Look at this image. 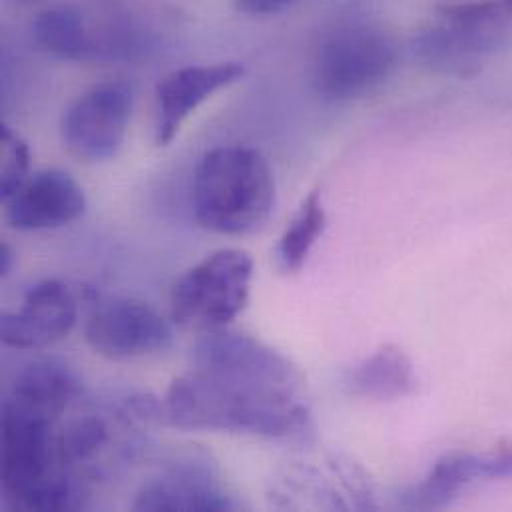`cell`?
Wrapping results in <instances>:
<instances>
[{
  "instance_id": "cell-1",
  "label": "cell",
  "mask_w": 512,
  "mask_h": 512,
  "mask_svg": "<svg viewBox=\"0 0 512 512\" xmlns=\"http://www.w3.org/2000/svg\"><path fill=\"white\" fill-rule=\"evenodd\" d=\"M162 423L186 431L238 433L277 441L305 439L311 413L301 391L192 369L162 399Z\"/></svg>"
},
{
  "instance_id": "cell-2",
  "label": "cell",
  "mask_w": 512,
  "mask_h": 512,
  "mask_svg": "<svg viewBox=\"0 0 512 512\" xmlns=\"http://www.w3.org/2000/svg\"><path fill=\"white\" fill-rule=\"evenodd\" d=\"M275 204L267 160L248 146H220L202 156L192 182L198 224L222 236H246L263 228Z\"/></svg>"
},
{
  "instance_id": "cell-3",
  "label": "cell",
  "mask_w": 512,
  "mask_h": 512,
  "mask_svg": "<svg viewBox=\"0 0 512 512\" xmlns=\"http://www.w3.org/2000/svg\"><path fill=\"white\" fill-rule=\"evenodd\" d=\"M395 40L373 24H345L319 44L313 58V86L327 102H351L369 96L395 72Z\"/></svg>"
},
{
  "instance_id": "cell-4",
  "label": "cell",
  "mask_w": 512,
  "mask_h": 512,
  "mask_svg": "<svg viewBox=\"0 0 512 512\" xmlns=\"http://www.w3.org/2000/svg\"><path fill=\"white\" fill-rule=\"evenodd\" d=\"M252 275L254 259L242 250H218L204 257L172 289V323L204 333L228 327L248 305Z\"/></svg>"
},
{
  "instance_id": "cell-5",
  "label": "cell",
  "mask_w": 512,
  "mask_h": 512,
  "mask_svg": "<svg viewBox=\"0 0 512 512\" xmlns=\"http://www.w3.org/2000/svg\"><path fill=\"white\" fill-rule=\"evenodd\" d=\"M54 423L6 397L2 405V495L10 509L20 511L44 481L64 469L56 457Z\"/></svg>"
},
{
  "instance_id": "cell-6",
  "label": "cell",
  "mask_w": 512,
  "mask_h": 512,
  "mask_svg": "<svg viewBox=\"0 0 512 512\" xmlns=\"http://www.w3.org/2000/svg\"><path fill=\"white\" fill-rule=\"evenodd\" d=\"M134 110V88L126 80H106L82 92L64 112L60 134L70 156L106 162L124 144Z\"/></svg>"
},
{
  "instance_id": "cell-7",
  "label": "cell",
  "mask_w": 512,
  "mask_h": 512,
  "mask_svg": "<svg viewBox=\"0 0 512 512\" xmlns=\"http://www.w3.org/2000/svg\"><path fill=\"white\" fill-rule=\"evenodd\" d=\"M84 335L94 353L130 361L168 349L174 329L152 305L132 297H110L94 305Z\"/></svg>"
},
{
  "instance_id": "cell-8",
  "label": "cell",
  "mask_w": 512,
  "mask_h": 512,
  "mask_svg": "<svg viewBox=\"0 0 512 512\" xmlns=\"http://www.w3.org/2000/svg\"><path fill=\"white\" fill-rule=\"evenodd\" d=\"M192 369L252 381L277 389H303L299 369L279 353L252 335L224 329L206 331L192 349Z\"/></svg>"
},
{
  "instance_id": "cell-9",
  "label": "cell",
  "mask_w": 512,
  "mask_h": 512,
  "mask_svg": "<svg viewBox=\"0 0 512 512\" xmlns=\"http://www.w3.org/2000/svg\"><path fill=\"white\" fill-rule=\"evenodd\" d=\"M512 42V28L467 24L437 14L413 38L417 60L429 70L451 78H473Z\"/></svg>"
},
{
  "instance_id": "cell-10",
  "label": "cell",
  "mask_w": 512,
  "mask_h": 512,
  "mask_svg": "<svg viewBox=\"0 0 512 512\" xmlns=\"http://www.w3.org/2000/svg\"><path fill=\"white\" fill-rule=\"evenodd\" d=\"M246 74V66L236 60L214 64H188L168 72L156 84V124L154 140L168 146L184 122L216 92L232 86Z\"/></svg>"
},
{
  "instance_id": "cell-11",
  "label": "cell",
  "mask_w": 512,
  "mask_h": 512,
  "mask_svg": "<svg viewBox=\"0 0 512 512\" xmlns=\"http://www.w3.org/2000/svg\"><path fill=\"white\" fill-rule=\"evenodd\" d=\"M78 303L72 289L58 279L34 283L18 311L0 319V339L14 349H42L64 339L76 325Z\"/></svg>"
},
{
  "instance_id": "cell-12",
  "label": "cell",
  "mask_w": 512,
  "mask_h": 512,
  "mask_svg": "<svg viewBox=\"0 0 512 512\" xmlns=\"http://www.w3.org/2000/svg\"><path fill=\"white\" fill-rule=\"evenodd\" d=\"M136 511H236L216 469L198 457L180 459L146 481L132 505Z\"/></svg>"
},
{
  "instance_id": "cell-13",
  "label": "cell",
  "mask_w": 512,
  "mask_h": 512,
  "mask_svg": "<svg viewBox=\"0 0 512 512\" xmlns=\"http://www.w3.org/2000/svg\"><path fill=\"white\" fill-rule=\"evenodd\" d=\"M6 222L18 232H42L64 228L80 220L86 212L82 186L56 168L40 170L8 198Z\"/></svg>"
},
{
  "instance_id": "cell-14",
  "label": "cell",
  "mask_w": 512,
  "mask_h": 512,
  "mask_svg": "<svg viewBox=\"0 0 512 512\" xmlns=\"http://www.w3.org/2000/svg\"><path fill=\"white\" fill-rule=\"evenodd\" d=\"M345 387L355 397L385 403L413 395L419 387V377L401 347L383 345L347 375Z\"/></svg>"
},
{
  "instance_id": "cell-15",
  "label": "cell",
  "mask_w": 512,
  "mask_h": 512,
  "mask_svg": "<svg viewBox=\"0 0 512 512\" xmlns=\"http://www.w3.org/2000/svg\"><path fill=\"white\" fill-rule=\"evenodd\" d=\"M80 391V381L68 365L56 359H42L26 365L18 373L8 399L58 421V417L78 399Z\"/></svg>"
},
{
  "instance_id": "cell-16",
  "label": "cell",
  "mask_w": 512,
  "mask_h": 512,
  "mask_svg": "<svg viewBox=\"0 0 512 512\" xmlns=\"http://www.w3.org/2000/svg\"><path fill=\"white\" fill-rule=\"evenodd\" d=\"M483 479V459L477 453H451L435 463L429 475L399 495L409 511H439L451 507L463 489Z\"/></svg>"
},
{
  "instance_id": "cell-17",
  "label": "cell",
  "mask_w": 512,
  "mask_h": 512,
  "mask_svg": "<svg viewBox=\"0 0 512 512\" xmlns=\"http://www.w3.org/2000/svg\"><path fill=\"white\" fill-rule=\"evenodd\" d=\"M34 46L58 60L82 62L98 56V44L86 28L82 12L68 4L48 6L30 24Z\"/></svg>"
},
{
  "instance_id": "cell-18",
  "label": "cell",
  "mask_w": 512,
  "mask_h": 512,
  "mask_svg": "<svg viewBox=\"0 0 512 512\" xmlns=\"http://www.w3.org/2000/svg\"><path fill=\"white\" fill-rule=\"evenodd\" d=\"M327 226V212L323 208L321 194L317 190L301 202L297 214L279 238L275 256L285 273L299 271Z\"/></svg>"
},
{
  "instance_id": "cell-19",
  "label": "cell",
  "mask_w": 512,
  "mask_h": 512,
  "mask_svg": "<svg viewBox=\"0 0 512 512\" xmlns=\"http://www.w3.org/2000/svg\"><path fill=\"white\" fill-rule=\"evenodd\" d=\"M108 443V421L96 413H88L70 421L56 435V457L64 469L78 473L82 467L94 465V461L108 447Z\"/></svg>"
},
{
  "instance_id": "cell-20",
  "label": "cell",
  "mask_w": 512,
  "mask_h": 512,
  "mask_svg": "<svg viewBox=\"0 0 512 512\" xmlns=\"http://www.w3.org/2000/svg\"><path fill=\"white\" fill-rule=\"evenodd\" d=\"M0 198L8 200L30 176V150L10 126L0 128Z\"/></svg>"
},
{
  "instance_id": "cell-21",
  "label": "cell",
  "mask_w": 512,
  "mask_h": 512,
  "mask_svg": "<svg viewBox=\"0 0 512 512\" xmlns=\"http://www.w3.org/2000/svg\"><path fill=\"white\" fill-rule=\"evenodd\" d=\"M439 16L489 28H512V0L449 2L437 8Z\"/></svg>"
},
{
  "instance_id": "cell-22",
  "label": "cell",
  "mask_w": 512,
  "mask_h": 512,
  "mask_svg": "<svg viewBox=\"0 0 512 512\" xmlns=\"http://www.w3.org/2000/svg\"><path fill=\"white\" fill-rule=\"evenodd\" d=\"M483 479L509 481L512 479V439L499 443L493 451L483 453Z\"/></svg>"
},
{
  "instance_id": "cell-23",
  "label": "cell",
  "mask_w": 512,
  "mask_h": 512,
  "mask_svg": "<svg viewBox=\"0 0 512 512\" xmlns=\"http://www.w3.org/2000/svg\"><path fill=\"white\" fill-rule=\"evenodd\" d=\"M293 0H236L240 12L248 16H275L283 12Z\"/></svg>"
},
{
  "instance_id": "cell-24",
  "label": "cell",
  "mask_w": 512,
  "mask_h": 512,
  "mask_svg": "<svg viewBox=\"0 0 512 512\" xmlns=\"http://www.w3.org/2000/svg\"><path fill=\"white\" fill-rule=\"evenodd\" d=\"M12 263H14V254H12V250H10L6 244H2V246H0V275H2V277L10 273Z\"/></svg>"
},
{
  "instance_id": "cell-25",
  "label": "cell",
  "mask_w": 512,
  "mask_h": 512,
  "mask_svg": "<svg viewBox=\"0 0 512 512\" xmlns=\"http://www.w3.org/2000/svg\"><path fill=\"white\" fill-rule=\"evenodd\" d=\"M16 2H20V4H34V2H38V0H16Z\"/></svg>"
}]
</instances>
